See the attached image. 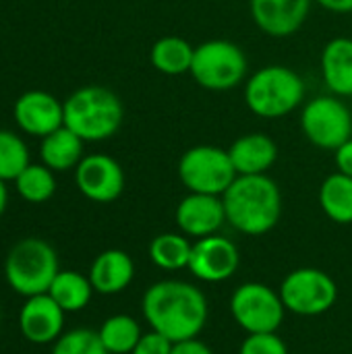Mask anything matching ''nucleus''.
Instances as JSON below:
<instances>
[{
    "label": "nucleus",
    "instance_id": "obj_1",
    "mask_svg": "<svg viewBox=\"0 0 352 354\" xmlns=\"http://www.w3.org/2000/svg\"><path fill=\"white\" fill-rule=\"evenodd\" d=\"M141 309L151 330L172 342L197 338L207 324V301L203 292L183 280L151 284L143 295Z\"/></svg>",
    "mask_w": 352,
    "mask_h": 354
},
{
    "label": "nucleus",
    "instance_id": "obj_2",
    "mask_svg": "<svg viewBox=\"0 0 352 354\" xmlns=\"http://www.w3.org/2000/svg\"><path fill=\"white\" fill-rule=\"evenodd\" d=\"M226 222L239 232L261 236L282 216V193L268 174H241L222 195Z\"/></svg>",
    "mask_w": 352,
    "mask_h": 354
},
{
    "label": "nucleus",
    "instance_id": "obj_3",
    "mask_svg": "<svg viewBox=\"0 0 352 354\" xmlns=\"http://www.w3.org/2000/svg\"><path fill=\"white\" fill-rule=\"evenodd\" d=\"M122 102L100 85L77 89L64 102V127L83 141H104L118 133L122 124Z\"/></svg>",
    "mask_w": 352,
    "mask_h": 354
},
{
    "label": "nucleus",
    "instance_id": "obj_4",
    "mask_svg": "<svg viewBox=\"0 0 352 354\" xmlns=\"http://www.w3.org/2000/svg\"><path fill=\"white\" fill-rule=\"evenodd\" d=\"M305 100L303 77L284 64H268L245 81V104L261 118H282Z\"/></svg>",
    "mask_w": 352,
    "mask_h": 354
},
{
    "label": "nucleus",
    "instance_id": "obj_5",
    "mask_svg": "<svg viewBox=\"0 0 352 354\" xmlns=\"http://www.w3.org/2000/svg\"><path fill=\"white\" fill-rule=\"evenodd\" d=\"M60 272L54 247L44 239L19 241L4 259V278L8 286L21 297L46 295Z\"/></svg>",
    "mask_w": 352,
    "mask_h": 354
},
{
    "label": "nucleus",
    "instance_id": "obj_6",
    "mask_svg": "<svg viewBox=\"0 0 352 354\" xmlns=\"http://www.w3.org/2000/svg\"><path fill=\"white\" fill-rule=\"evenodd\" d=\"M247 54L228 39H207L195 48L191 77L210 91H228L247 81Z\"/></svg>",
    "mask_w": 352,
    "mask_h": 354
},
{
    "label": "nucleus",
    "instance_id": "obj_7",
    "mask_svg": "<svg viewBox=\"0 0 352 354\" xmlns=\"http://www.w3.org/2000/svg\"><path fill=\"white\" fill-rule=\"evenodd\" d=\"M237 176L228 149L216 145H195L178 160V178L189 193L222 197Z\"/></svg>",
    "mask_w": 352,
    "mask_h": 354
},
{
    "label": "nucleus",
    "instance_id": "obj_8",
    "mask_svg": "<svg viewBox=\"0 0 352 354\" xmlns=\"http://www.w3.org/2000/svg\"><path fill=\"white\" fill-rule=\"evenodd\" d=\"M230 313L247 334H272L280 330L286 307L274 288L261 282H247L232 292Z\"/></svg>",
    "mask_w": 352,
    "mask_h": 354
},
{
    "label": "nucleus",
    "instance_id": "obj_9",
    "mask_svg": "<svg viewBox=\"0 0 352 354\" xmlns=\"http://www.w3.org/2000/svg\"><path fill=\"white\" fill-rule=\"evenodd\" d=\"M278 292L286 311L305 317L330 311L338 299V286L334 278L317 268H301L290 272Z\"/></svg>",
    "mask_w": 352,
    "mask_h": 354
},
{
    "label": "nucleus",
    "instance_id": "obj_10",
    "mask_svg": "<svg viewBox=\"0 0 352 354\" xmlns=\"http://www.w3.org/2000/svg\"><path fill=\"white\" fill-rule=\"evenodd\" d=\"M301 129L315 147L336 151L352 137V114L338 95H319L303 106Z\"/></svg>",
    "mask_w": 352,
    "mask_h": 354
},
{
    "label": "nucleus",
    "instance_id": "obj_11",
    "mask_svg": "<svg viewBox=\"0 0 352 354\" xmlns=\"http://www.w3.org/2000/svg\"><path fill=\"white\" fill-rule=\"evenodd\" d=\"M75 183L83 197L95 203H110L124 191V172L114 158L106 153H91L75 168Z\"/></svg>",
    "mask_w": 352,
    "mask_h": 354
},
{
    "label": "nucleus",
    "instance_id": "obj_12",
    "mask_svg": "<svg viewBox=\"0 0 352 354\" xmlns=\"http://www.w3.org/2000/svg\"><path fill=\"white\" fill-rule=\"evenodd\" d=\"M241 257L237 245L220 234L203 236L193 243L189 270L195 278L203 282H224L239 270Z\"/></svg>",
    "mask_w": 352,
    "mask_h": 354
},
{
    "label": "nucleus",
    "instance_id": "obj_13",
    "mask_svg": "<svg viewBox=\"0 0 352 354\" xmlns=\"http://www.w3.org/2000/svg\"><path fill=\"white\" fill-rule=\"evenodd\" d=\"M62 307L46 292L27 297L19 311V330L31 344H54L64 330Z\"/></svg>",
    "mask_w": 352,
    "mask_h": 354
},
{
    "label": "nucleus",
    "instance_id": "obj_14",
    "mask_svg": "<svg viewBox=\"0 0 352 354\" xmlns=\"http://www.w3.org/2000/svg\"><path fill=\"white\" fill-rule=\"evenodd\" d=\"M176 226L183 234L193 239H203L218 234L226 222L224 201L218 195L189 193L183 197L174 212Z\"/></svg>",
    "mask_w": 352,
    "mask_h": 354
},
{
    "label": "nucleus",
    "instance_id": "obj_15",
    "mask_svg": "<svg viewBox=\"0 0 352 354\" xmlns=\"http://www.w3.org/2000/svg\"><path fill=\"white\" fill-rule=\"evenodd\" d=\"M15 120L33 137H48L64 127V104L48 91H27L15 102Z\"/></svg>",
    "mask_w": 352,
    "mask_h": 354
},
{
    "label": "nucleus",
    "instance_id": "obj_16",
    "mask_svg": "<svg viewBox=\"0 0 352 354\" xmlns=\"http://www.w3.org/2000/svg\"><path fill=\"white\" fill-rule=\"evenodd\" d=\"M313 0H249L255 25L272 37L297 33L309 17Z\"/></svg>",
    "mask_w": 352,
    "mask_h": 354
},
{
    "label": "nucleus",
    "instance_id": "obj_17",
    "mask_svg": "<svg viewBox=\"0 0 352 354\" xmlns=\"http://www.w3.org/2000/svg\"><path fill=\"white\" fill-rule=\"evenodd\" d=\"M228 156L237 174H266L278 160V145L263 133H247L234 139Z\"/></svg>",
    "mask_w": 352,
    "mask_h": 354
},
{
    "label": "nucleus",
    "instance_id": "obj_18",
    "mask_svg": "<svg viewBox=\"0 0 352 354\" xmlns=\"http://www.w3.org/2000/svg\"><path fill=\"white\" fill-rule=\"evenodd\" d=\"M135 278V263L129 253L120 249H108L100 253L91 268H89V280L98 295H118Z\"/></svg>",
    "mask_w": 352,
    "mask_h": 354
},
{
    "label": "nucleus",
    "instance_id": "obj_19",
    "mask_svg": "<svg viewBox=\"0 0 352 354\" xmlns=\"http://www.w3.org/2000/svg\"><path fill=\"white\" fill-rule=\"evenodd\" d=\"M322 77L332 95H352V39L334 37L322 50Z\"/></svg>",
    "mask_w": 352,
    "mask_h": 354
},
{
    "label": "nucleus",
    "instance_id": "obj_20",
    "mask_svg": "<svg viewBox=\"0 0 352 354\" xmlns=\"http://www.w3.org/2000/svg\"><path fill=\"white\" fill-rule=\"evenodd\" d=\"M83 143L85 141L71 129L60 127L41 139L39 158L50 170H71L83 160Z\"/></svg>",
    "mask_w": 352,
    "mask_h": 354
},
{
    "label": "nucleus",
    "instance_id": "obj_21",
    "mask_svg": "<svg viewBox=\"0 0 352 354\" xmlns=\"http://www.w3.org/2000/svg\"><path fill=\"white\" fill-rule=\"evenodd\" d=\"M195 48L178 35H164L160 37L149 52V60L156 71L168 77L185 75L191 71Z\"/></svg>",
    "mask_w": 352,
    "mask_h": 354
},
{
    "label": "nucleus",
    "instance_id": "obj_22",
    "mask_svg": "<svg viewBox=\"0 0 352 354\" xmlns=\"http://www.w3.org/2000/svg\"><path fill=\"white\" fill-rule=\"evenodd\" d=\"M93 292L95 290L89 276H83L75 270H60L48 290V295L62 307L64 313L83 311L89 305Z\"/></svg>",
    "mask_w": 352,
    "mask_h": 354
},
{
    "label": "nucleus",
    "instance_id": "obj_23",
    "mask_svg": "<svg viewBox=\"0 0 352 354\" xmlns=\"http://www.w3.org/2000/svg\"><path fill=\"white\" fill-rule=\"evenodd\" d=\"M319 205L336 224H352V178L334 172L319 187Z\"/></svg>",
    "mask_w": 352,
    "mask_h": 354
},
{
    "label": "nucleus",
    "instance_id": "obj_24",
    "mask_svg": "<svg viewBox=\"0 0 352 354\" xmlns=\"http://www.w3.org/2000/svg\"><path fill=\"white\" fill-rule=\"evenodd\" d=\"M193 243L183 232H162L149 243V259L166 272H178L189 268Z\"/></svg>",
    "mask_w": 352,
    "mask_h": 354
},
{
    "label": "nucleus",
    "instance_id": "obj_25",
    "mask_svg": "<svg viewBox=\"0 0 352 354\" xmlns=\"http://www.w3.org/2000/svg\"><path fill=\"white\" fill-rule=\"evenodd\" d=\"M98 334L110 354H131L143 336L137 319L124 313L108 317L98 330Z\"/></svg>",
    "mask_w": 352,
    "mask_h": 354
},
{
    "label": "nucleus",
    "instance_id": "obj_26",
    "mask_svg": "<svg viewBox=\"0 0 352 354\" xmlns=\"http://www.w3.org/2000/svg\"><path fill=\"white\" fill-rule=\"evenodd\" d=\"M17 193L29 203H44L56 193V178L46 164H29L15 178Z\"/></svg>",
    "mask_w": 352,
    "mask_h": 354
},
{
    "label": "nucleus",
    "instance_id": "obj_27",
    "mask_svg": "<svg viewBox=\"0 0 352 354\" xmlns=\"http://www.w3.org/2000/svg\"><path fill=\"white\" fill-rule=\"evenodd\" d=\"M29 166V151L21 137L0 129V180H15Z\"/></svg>",
    "mask_w": 352,
    "mask_h": 354
},
{
    "label": "nucleus",
    "instance_id": "obj_28",
    "mask_svg": "<svg viewBox=\"0 0 352 354\" xmlns=\"http://www.w3.org/2000/svg\"><path fill=\"white\" fill-rule=\"evenodd\" d=\"M52 354H110L106 351L98 332L87 328H77L62 334L54 346Z\"/></svg>",
    "mask_w": 352,
    "mask_h": 354
},
{
    "label": "nucleus",
    "instance_id": "obj_29",
    "mask_svg": "<svg viewBox=\"0 0 352 354\" xmlns=\"http://www.w3.org/2000/svg\"><path fill=\"white\" fill-rule=\"evenodd\" d=\"M239 354H288V348L276 332L249 334L245 338V342L241 344Z\"/></svg>",
    "mask_w": 352,
    "mask_h": 354
},
{
    "label": "nucleus",
    "instance_id": "obj_30",
    "mask_svg": "<svg viewBox=\"0 0 352 354\" xmlns=\"http://www.w3.org/2000/svg\"><path fill=\"white\" fill-rule=\"evenodd\" d=\"M172 346H174L172 340H168L160 332L151 330L141 336V340L137 342V346L133 348L131 354H172Z\"/></svg>",
    "mask_w": 352,
    "mask_h": 354
},
{
    "label": "nucleus",
    "instance_id": "obj_31",
    "mask_svg": "<svg viewBox=\"0 0 352 354\" xmlns=\"http://www.w3.org/2000/svg\"><path fill=\"white\" fill-rule=\"evenodd\" d=\"M334 158H336L338 172H342V174L352 178V137L334 151Z\"/></svg>",
    "mask_w": 352,
    "mask_h": 354
},
{
    "label": "nucleus",
    "instance_id": "obj_32",
    "mask_svg": "<svg viewBox=\"0 0 352 354\" xmlns=\"http://www.w3.org/2000/svg\"><path fill=\"white\" fill-rule=\"evenodd\" d=\"M172 354H214L212 348L197 340V338H191V340H183V342H174L172 346Z\"/></svg>",
    "mask_w": 352,
    "mask_h": 354
},
{
    "label": "nucleus",
    "instance_id": "obj_33",
    "mask_svg": "<svg viewBox=\"0 0 352 354\" xmlns=\"http://www.w3.org/2000/svg\"><path fill=\"white\" fill-rule=\"evenodd\" d=\"M315 2L330 12H338V15L352 12V0H315Z\"/></svg>",
    "mask_w": 352,
    "mask_h": 354
},
{
    "label": "nucleus",
    "instance_id": "obj_34",
    "mask_svg": "<svg viewBox=\"0 0 352 354\" xmlns=\"http://www.w3.org/2000/svg\"><path fill=\"white\" fill-rule=\"evenodd\" d=\"M6 201H8V193H6V185L4 180H0V218L6 209Z\"/></svg>",
    "mask_w": 352,
    "mask_h": 354
},
{
    "label": "nucleus",
    "instance_id": "obj_35",
    "mask_svg": "<svg viewBox=\"0 0 352 354\" xmlns=\"http://www.w3.org/2000/svg\"><path fill=\"white\" fill-rule=\"evenodd\" d=\"M0 319H2V309H0Z\"/></svg>",
    "mask_w": 352,
    "mask_h": 354
}]
</instances>
